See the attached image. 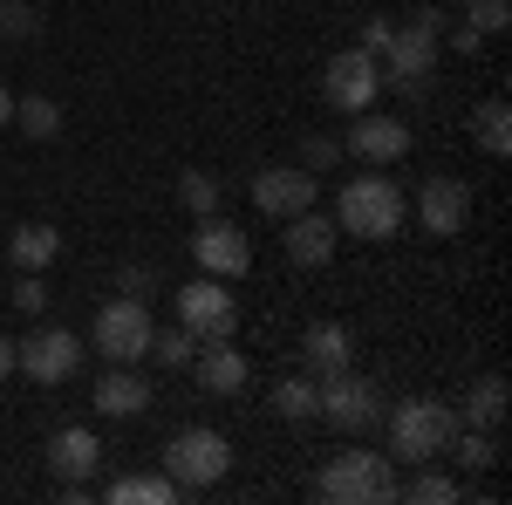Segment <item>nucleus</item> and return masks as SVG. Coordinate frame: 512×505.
Returning <instances> with one entry per match:
<instances>
[{
	"label": "nucleus",
	"instance_id": "obj_1",
	"mask_svg": "<svg viewBox=\"0 0 512 505\" xmlns=\"http://www.w3.org/2000/svg\"><path fill=\"white\" fill-rule=\"evenodd\" d=\"M403 219H410V198H403L396 178H383V164H369L362 178H349L335 192V226L349 239H396Z\"/></svg>",
	"mask_w": 512,
	"mask_h": 505
},
{
	"label": "nucleus",
	"instance_id": "obj_2",
	"mask_svg": "<svg viewBox=\"0 0 512 505\" xmlns=\"http://www.w3.org/2000/svg\"><path fill=\"white\" fill-rule=\"evenodd\" d=\"M390 465H396L390 451H369V444L335 451V458L315 471V499H328V505H383V499H396V471Z\"/></svg>",
	"mask_w": 512,
	"mask_h": 505
},
{
	"label": "nucleus",
	"instance_id": "obj_3",
	"mask_svg": "<svg viewBox=\"0 0 512 505\" xmlns=\"http://www.w3.org/2000/svg\"><path fill=\"white\" fill-rule=\"evenodd\" d=\"M437 35H444V14H437V7H424L417 21H403V28L390 35V48L376 55L383 82L403 89V96H424L431 76H437Z\"/></svg>",
	"mask_w": 512,
	"mask_h": 505
},
{
	"label": "nucleus",
	"instance_id": "obj_4",
	"mask_svg": "<svg viewBox=\"0 0 512 505\" xmlns=\"http://www.w3.org/2000/svg\"><path fill=\"white\" fill-rule=\"evenodd\" d=\"M451 437H458V410H451V403L410 396V403L390 410V458H403V465H431V458H444Z\"/></svg>",
	"mask_w": 512,
	"mask_h": 505
},
{
	"label": "nucleus",
	"instance_id": "obj_5",
	"mask_svg": "<svg viewBox=\"0 0 512 505\" xmlns=\"http://www.w3.org/2000/svg\"><path fill=\"white\" fill-rule=\"evenodd\" d=\"M164 471H171V485L192 499V492H212L226 471H233V444L219 437V430H205V424H192V430H178L171 444H164Z\"/></svg>",
	"mask_w": 512,
	"mask_h": 505
},
{
	"label": "nucleus",
	"instance_id": "obj_6",
	"mask_svg": "<svg viewBox=\"0 0 512 505\" xmlns=\"http://www.w3.org/2000/svg\"><path fill=\"white\" fill-rule=\"evenodd\" d=\"M376 417H383V396H376V383H369V376L342 369V376L315 383V424L342 430V437H369V430H376Z\"/></svg>",
	"mask_w": 512,
	"mask_h": 505
},
{
	"label": "nucleus",
	"instance_id": "obj_7",
	"mask_svg": "<svg viewBox=\"0 0 512 505\" xmlns=\"http://www.w3.org/2000/svg\"><path fill=\"white\" fill-rule=\"evenodd\" d=\"M151 335H158V321H151V301H137V294H117L96 314V349L110 355V362H144Z\"/></svg>",
	"mask_w": 512,
	"mask_h": 505
},
{
	"label": "nucleus",
	"instance_id": "obj_8",
	"mask_svg": "<svg viewBox=\"0 0 512 505\" xmlns=\"http://www.w3.org/2000/svg\"><path fill=\"white\" fill-rule=\"evenodd\" d=\"M376 89H383V69H376V55H362V48H342V55H328V69H321V103L328 110H376Z\"/></svg>",
	"mask_w": 512,
	"mask_h": 505
},
{
	"label": "nucleus",
	"instance_id": "obj_9",
	"mask_svg": "<svg viewBox=\"0 0 512 505\" xmlns=\"http://www.w3.org/2000/svg\"><path fill=\"white\" fill-rule=\"evenodd\" d=\"M178 321L192 328L198 342H233V328H239V301L226 294V280L198 273L192 287H178Z\"/></svg>",
	"mask_w": 512,
	"mask_h": 505
},
{
	"label": "nucleus",
	"instance_id": "obj_10",
	"mask_svg": "<svg viewBox=\"0 0 512 505\" xmlns=\"http://www.w3.org/2000/svg\"><path fill=\"white\" fill-rule=\"evenodd\" d=\"M76 369H82V335H76V328H35L28 342H14V376L69 383Z\"/></svg>",
	"mask_w": 512,
	"mask_h": 505
},
{
	"label": "nucleus",
	"instance_id": "obj_11",
	"mask_svg": "<svg viewBox=\"0 0 512 505\" xmlns=\"http://www.w3.org/2000/svg\"><path fill=\"white\" fill-rule=\"evenodd\" d=\"M192 260L198 273H212V280H239V273L253 267V246H246V233H239L233 219H198V233H192Z\"/></svg>",
	"mask_w": 512,
	"mask_h": 505
},
{
	"label": "nucleus",
	"instance_id": "obj_12",
	"mask_svg": "<svg viewBox=\"0 0 512 505\" xmlns=\"http://www.w3.org/2000/svg\"><path fill=\"white\" fill-rule=\"evenodd\" d=\"M253 205L267 212V219H294V212H308L315 205V171H301V164H274V171H253Z\"/></svg>",
	"mask_w": 512,
	"mask_h": 505
},
{
	"label": "nucleus",
	"instance_id": "obj_13",
	"mask_svg": "<svg viewBox=\"0 0 512 505\" xmlns=\"http://www.w3.org/2000/svg\"><path fill=\"white\" fill-rule=\"evenodd\" d=\"M417 226L431 239H458L472 226V185H465V178H431V185L417 192Z\"/></svg>",
	"mask_w": 512,
	"mask_h": 505
},
{
	"label": "nucleus",
	"instance_id": "obj_14",
	"mask_svg": "<svg viewBox=\"0 0 512 505\" xmlns=\"http://www.w3.org/2000/svg\"><path fill=\"white\" fill-rule=\"evenodd\" d=\"M41 458H48V471H55L62 485H89L96 465H103V437H96L89 424H69V430H55V437H48V451H41Z\"/></svg>",
	"mask_w": 512,
	"mask_h": 505
},
{
	"label": "nucleus",
	"instance_id": "obj_15",
	"mask_svg": "<svg viewBox=\"0 0 512 505\" xmlns=\"http://www.w3.org/2000/svg\"><path fill=\"white\" fill-rule=\"evenodd\" d=\"M403 151H410V130H403L396 117L355 110V130H349V144H342V157H362V164H396Z\"/></svg>",
	"mask_w": 512,
	"mask_h": 505
},
{
	"label": "nucleus",
	"instance_id": "obj_16",
	"mask_svg": "<svg viewBox=\"0 0 512 505\" xmlns=\"http://www.w3.org/2000/svg\"><path fill=\"white\" fill-rule=\"evenodd\" d=\"M335 239H342V226L321 219L315 205H308V212L287 219V260H294V267H328V260H335Z\"/></svg>",
	"mask_w": 512,
	"mask_h": 505
},
{
	"label": "nucleus",
	"instance_id": "obj_17",
	"mask_svg": "<svg viewBox=\"0 0 512 505\" xmlns=\"http://www.w3.org/2000/svg\"><path fill=\"white\" fill-rule=\"evenodd\" d=\"M158 396H151V383L130 369V362H110L103 376H96V410L103 417H137V410H151Z\"/></svg>",
	"mask_w": 512,
	"mask_h": 505
},
{
	"label": "nucleus",
	"instance_id": "obj_18",
	"mask_svg": "<svg viewBox=\"0 0 512 505\" xmlns=\"http://www.w3.org/2000/svg\"><path fill=\"white\" fill-rule=\"evenodd\" d=\"M349 355H355V342H349V328H342V321H315V328L301 335V362H308V376H315V383L342 376V369H349Z\"/></svg>",
	"mask_w": 512,
	"mask_h": 505
},
{
	"label": "nucleus",
	"instance_id": "obj_19",
	"mask_svg": "<svg viewBox=\"0 0 512 505\" xmlns=\"http://www.w3.org/2000/svg\"><path fill=\"white\" fill-rule=\"evenodd\" d=\"M192 369H198V389H212V396H239L246 389V355L233 342H198Z\"/></svg>",
	"mask_w": 512,
	"mask_h": 505
},
{
	"label": "nucleus",
	"instance_id": "obj_20",
	"mask_svg": "<svg viewBox=\"0 0 512 505\" xmlns=\"http://www.w3.org/2000/svg\"><path fill=\"white\" fill-rule=\"evenodd\" d=\"M55 253H62V233L55 226H14V239H7V260L21 273H48Z\"/></svg>",
	"mask_w": 512,
	"mask_h": 505
},
{
	"label": "nucleus",
	"instance_id": "obj_21",
	"mask_svg": "<svg viewBox=\"0 0 512 505\" xmlns=\"http://www.w3.org/2000/svg\"><path fill=\"white\" fill-rule=\"evenodd\" d=\"M110 505H178L185 492L171 485V471H130V478H117L110 492H103Z\"/></svg>",
	"mask_w": 512,
	"mask_h": 505
},
{
	"label": "nucleus",
	"instance_id": "obj_22",
	"mask_svg": "<svg viewBox=\"0 0 512 505\" xmlns=\"http://www.w3.org/2000/svg\"><path fill=\"white\" fill-rule=\"evenodd\" d=\"M458 424H472V430L506 424V376H478L472 396H465V410H458Z\"/></svg>",
	"mask_w": 512,
	"mask_h": 505
},
{
	"label": "nucleus",
	"instance_id": "obj_23",
	"mask_svg": "<svg viewBox=\"0 0 512 505\" xmlns=\"http://www.w3.org/2000/svg\"><path fill=\"white\" fill-rule=\"evenodd\" d=\"M444 458H451L458 471H492V465H499V444H492V430L458 424V437L444 444Z\"/></svg>",
	"mask_w": 512,
	"mask_h": 505
},
{
	"label": "nucleus",
	"instance_id": "obj_24",
	"mask_svg": "<svg viewBox=\"0 0 512 505\" xmlns=\"http://www.w3.org/2000/svg\"><path fill=\"white\" fill-rule=\"evenodd\" d=\"M472 137H478V151H492V157H506V151H512V110L499 103V96L472 110Z\"/></svg>",
	"mask_w": 512,
	"mask_h": 505
},
{
	"label": "nucleus",
	"instance_id": "obj_25",
	"mask_svg": "<svg viewBox=\"0 0 512 505\" xmlns=\"http://www.w3.org/2000/svg\"><path fill=\"white\" fill-rule=\"evenodd\" d=\"M14 123H21L35 144H48V137H62V103H55V96H14Z\"/></svg>",
	"mask_w": 512,
	"mask_h": 505
},
{
	"label": "nucleus",
	"instance_id": "obj_26",
	"mask_svg": "<svg viewBox=\"0 0 512 505\" xmlns=\"http://www.w3.org/2000/svg\"><path fill=\"white\" fill-rule=\"evenodd\" d=\"M274 417H287V424H315V376H287V383H274Z\"/></svg>",
	"mask_w": 512,
	"mask_h": 505
},
{
	"label": "nucleus",
	"instance_id": "obj_27",
	"mask_svg": "<svg viewBox=\"0 0 512 505\" xmlns=\"http://www.w3.org/2000/svg\"><path fill=\"white\" fill-rule=\"evenodd\" d=\"M396 499H410V505H458V499H465V485H458V478H444V471L417 465L410 485H396Z\"/></svg>",
	"mask_w": 512,
	"mask_h": 505
},
{
	"label": "nucleus",
	"instance_id": "obj_28",
	"mask_svg": "<svg viewBox=\"0 0 512 505\" xmlns=\"http://www.w3.org/2000/svg\"><path fill=\"white\" fill-rule=\"evenodd\" d=\"M192 355H198V335L185 328V321L151 335V362H158V369H192Z\"/></svg>",
	"mask_w": 512,
	"mask_h": 505
},
{
	"label": "nucleus",
	"instance_id": "obj_29",
	"mask_svg": "<svg viewBox=\"0 0 512 505\" xmlns=\"http://www.w3.org/2000/svg\"><path fill=\"white\" fill-rule=\"evenodd\" d=\"M178 205H185L192 219H212V212H219V178H212V171H185V178H178Z\"/></svg>",
	"mask_w": 512,
	"mask_h": 505
},
{
	"label": "nucleus",
	"instance_id": "obj_30",
	"mask_svg": "<svg viewBox=\"0 0 512 505\" xmlns=\"http://www.w3.org/2000/svg\"><path fill=\"white\" fill-rule=\"evenodd\" d=\"M41 35V7L35 0H0V41H28Z\"/></svg>",
	"mask_w": 512,
	"mask_h": 505
},
{
	"label": "nucleus",
	"instance_id": "obj_31",
	"mask_svg": "<svg viewBox=\"0 0 512 505\" xmlns=\"http://www.w3.org/2000/svg\"><path fill=\"white\" fill-rule=\"evenodd\" d=\"M335 164H342V144L321 137V130H308V137H301V171H335Z\"/></svg>",
	"mask_w": 512,
	"mask_h": 505
},
{
	"label": "nucleus",
	"instance_id": "obj_32",
	"mask_svg": "<svg viewBox=\"0 0 512 505\" xmlns=\"http://www.w3.org/2000/svg\"><path fill=\"white\" fill-rule=\"evenodd\" d=\"M465 21H472L478 35H499L512 21V0H465Z\"/></svg>",
	"mask_w": 512,
	"mask_h": 505
},
{
	"label": "nucleus",
	"instance_id": "obj_33",
	"mask_svg": "<svg viewBox=\"0 0 512 505\" xmlns=\"http://www.w3.org/2000/svg\"><path fill=\"white\" fill-rule=\"evenodd\" d=\"M7 301H14V308H21V314H41V308H48V280H41V273H21Z\"/></svg>",
	"mask_w": 512,
	"mask_h": 505
},
{
	"label": "nucleus",
	"instance_id": "obj_34",
	"mask_svg": "<svg viewBox=\"0 0 512 505\" xmlns=\"http://www.w3.org/2000/svg\"><path fill=\"white\" fill-rule=\"evenodd\" d=\"M390 35H396V21H362V41H355V48H362V55H383Z\"/></svg>",
	"mask_w": 512,
	"mask_h": 505
},
{
	"label": "nucleus",
	"instance_id": "obj_35",
	"mask_svg": "<svg viewBox=\"0 0 512 505\" xmlns=\"http://www.w3.org/2000/svg\"><path fill=\"white\" fill-rule=\"evenodd\" d=\"M117 287H123V294H137V301H151L158 273H151V267H123V273H117Z\"/></svg>",
	"mask_w": 512,
	"mask_h": 505
},
{
	"label": "nucleus",
	"instance_id": "obj_36",
	"mask_svg": "<svg viewBox=\"0 0 512 505\" xmlns=\"http://www.w3.org/2000/svg\"><path fill=\"white\" fill-rule=\"evenodd\" d=\"M0 376H14V335H0Z\"/></svg>",
	"mask_w": 512,
	"mask_h": 505
},
{
	"label": "nucleus",
	"instance_id": "obj_37",
	"mask_svg": "<svg viewBox=\"0 0 512 505\" xmlns=\"http://www.w3.org/2000/svg\"><path fill=\"white\" fill-rule=\"evenodd\" d=\"M7 123H14V96L0 89V130H7Z\"/></svg>",
	"mask_w": 512,
	"mask_h": 505
}]
</instances>
